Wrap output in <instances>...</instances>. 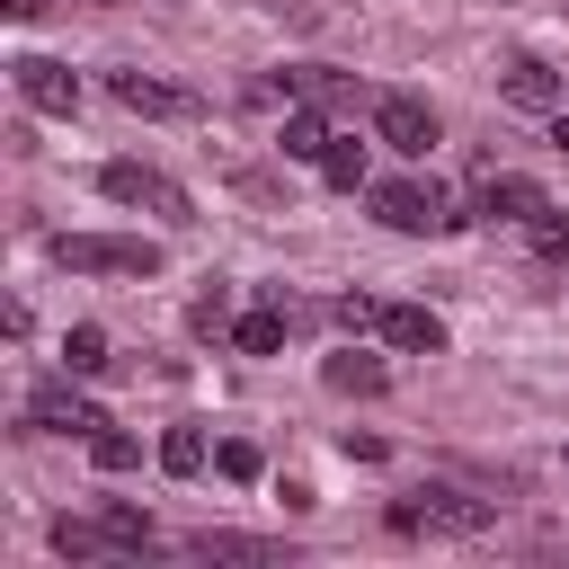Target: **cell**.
Instances as JSON below:
<instances>
[{
    "mask_svg": "<svg viewBox=\"0 0 569 569\" xmlns=\"http://www.w3.org/2000/svg\"><path fill=\"white\" fill-rule=\"evenodd\" d=\"M53 258L71 276H160V249L151 240H124V231H62Z\"/></svg>",
    "mask_w": 569,
    "mask_h": 569,
    "instance_id": "obj_1",
    "label": "cell"
},
{
    "mask_svg": "<svg viewBox=\"0 0 569 569\" xmlns=\"http://www.w3.org/2000/svg\"><path fill=\"white\" fill-rule=\"evenodd\" d=\"M480 525H489V507L462 489H418L391 507V533H480Z\"/></svg>",
    "mask_w": 569,
    "mask_h": 569,
    "instance_id": "obj_2",
    "label": "cell"
},
{
    "mask_svg": "<svg viewBox=\"0 0 569 569\" xmlns=\"http://www.w3.org/2000/svg\"><path fill=\"white\" fill-rule=\"evenodd\" d=\"M373 142H391V151L427 160V142H436V116H427V98H409V89H382V98H373Z\"/></svg>",
    "mask_w": 569,
    "mask_h": 569,
    "instance_id": "obj_3",
    "label": "cell"
},
{
    "mask_svg": "<svg viewBox=\"0 0 569 569\" xmlns=\"http://www.w3.org/2000/svg\"><path fill=\"white\" fill-rule=\"evenodd\" d=\"M373 213L391 222V231H445L453 213L436 204V187H418V178H382L373 187Z\"/></svg>",
    "mask_w": 569,
    "mask_h": 569,
    "instance_id": "obj_4",
    "label": "cell"
},
{
    "mask_svg": "<svg viewBox=\"0 0 569 569\" xmlns=\"http://www.w3.org/2000/svg\"><path fill=\"white\" fill-rule=\"evenodd\" d=\"M27 418H36L44 436H98V427H107V409H89L71 382H36V391H27Z\"/></svg>",
    "mask_w": 569,
    "mask_h": 569,
    "instance_id": "obj_5",
    "label": "cell"
},
{
    "mask_svg": "<svg viewBox=\"0 0 569 569\" xmlns=\"http://www.w3.org/2000/svg\"><path fill=\"white\" fill-rule=\"evenodd\" d=\"M18 71V98L36 107V116H71L80 107V80L62 71V62H44V53H27V62H9Z\"/></svg>",
    "mask_w": 569,
    "mask_h": 569,
    "instance_id": "obj_6",
    "label": "cell"
},
{
    "mask_svg": "<svg viewBox=\"0 0 569 569\" xmlns=\"http://www.w3.org/2000/svg\"><path fill=\"white\" fill-rule=\"evenodd\" d=\"M382 347L400 356H445V320L427 302H382Z\"/></svg>",
    "mask_w": 569,
    "mask_h": 569,
    "instance_id": "obj_7",
    "label": "cell"
},
{
    "mask_svg": "<svg viewBox=\"0 0 569 569\" xmlns=\"http://www.w3.org/2000/svg\"><path fill=\"white\" fill-rule=\"evenodd\" d=\"M507 98L533 107V116H551V107H560V71H551L542 53H516V62H507Z\"/></svg>",
    "mask_w": 569,
    "mask_h": 569,
    "instance_id": "obj_8",
    "label": "cell"
},
{
    "mask_svg": "<svg viewBox=\"0 0 569 569\" xmlns=\"http://www.w3.org/2000/svg\"><path fill=\"white\" fill-rule=\"evenodd\" d=\"M480 213H498V222H533V213H542V187L516 178V169H498V178H480Z\"/></svg>",
    "mask_w": 569,
    "mask_h": 569,
    "instance_id": "obj_9",
    "label": "cell"
},
{
    "mask_svg": "<svg viewBox=\"0 0 569 569\" xmlns=\"http://www.w3.org/2000/svg\"><path fill=\"white\" fill-rule=\"evenodd\" d=\"M231 347H240V356H276V347H284V284H276L249 320H231Z\"/></svg>",
    "mask_w": 569,
    "mask_h": 569,
    "instance_id": "obj_10",
    "label": "cell"
},
{
    "mask_svg": "<svg viewBox=\"0 0 569 569\" xmlns=\"http://www.w3.org/2000/svg\"><path fill=\"white\" fill-rule=\"evenodd\" d=\"M320 373H329V391H356V400H373V391H391V365H382V356H365V347H347V356H329Z\"/></svg>",
    "mask_w": 569,
    "mask_h": 569,
    "instance_id": "obj_11",
    "label": "cell"
},
{
    "mask_svg": "<svg viewBox=\"0 0 569 569\" xmlns=\"http://www.w3.org/2000/svg\"><path fill=\"white\" fill-rule=\"evenodd\" d=\"M107 89H116V107H133V116H178V107H187V98H178L169 80H151V71H116Z\"/></svg>",
    "mask_w": 569,
    "mask_h": 569,
    "instance_id": "obj_12",
    "label": "cell"
},
{
    "mask_svg": "<svg viewBox=\"0 0 569 569\" xmlns=\"http://www.w3.org/2000/svg\"><path fill=\"white\" fill-rule=\"evenodd\" d=\"M276 151H284V160H311V169H320V151H329V124H320L311 107H293V116H284V133H276Z\"/></svg>",
    "mask_w": 569,
    "mask_h": 569,
    "instance_id": "obj_13",
    "label": "cell"
},
{
    "mask_svg": "<svg viewBox=\"0 0 569 569\" xmlns=\"http://www.w3.org/2000/svg\"><path fill=\"white\" fill-rule=\"evenodd\" d=\"M98 187H107L116 204H151V196H160V169H142V160H107Z\"/></svg>",
    "mask_w": 569,
    "mask_h": 569,
    "instance_id": "obj_14",
    "label": "cell"
},
{
    "mask_svg": "<svg viewBox=\"0 0 569 569\" xmlns=\"http://www.w3.org/2000/svg\"><path fill=\"white\" fill-rule=\"evenodd\" d=\"M53 551L62 560H98V551H116V533L107 525H80V516H53Z\"/></svg>",
    "mask_w": 569,
    "mask_h": 569,
    "instance_id": "obj_15",
    "label": "cell"
},
{
    "mask_svg": "<svg viewBox=\"0 0 569 569\" xmlns=\"http://www.w3.org/2000/svg\"><path fill=\"white\" fill-rule=\"evenodd\" d=\"M160 471H169V480L204 471V427H169V436H160Z\"/></svg>",
    "mask_w": 569,
    "mask_h": 569,
    "instance_id": "obj_16",
    "label": "cell"
},
{
    "mask_svg": "<svg viewBox=\"0 0 569 569\" xmlns=\"http://www.w3.org/2000/svg\"><path fill=\"white\" fill-rule=\"evenodd\" d=\"M187 329H196V338H222V329H231V284H204V293L187 302Z\"/></svg>",
    "mask_w": 569,
    "mask_h": 569,
    "instance_id": "obj_17",
    "label": "cell"
},
{
    "mask_svg": "<svg viewBox=\"0 0 569 569\" xmlns=\"http://www.w3.org/2000/svg\"><path fill=\"white\" fill-rule=\"evenodd\" d=\"M62 365H71V373H107V329H98V320H80V329L62 338Z\"/></svg>",
    "mask_w": 569,
    "mask_h": 569,
    "instance_id": "obj_18",
    "label": "cell"
},
{
    "mask_svg": "<svg viewBox=\"0 0 569 569\" xmlns=\"http://www.w3.org/2000/svg\"><path fill=\"white\" fill-rule=\"evenodd\" d=\"M89 462H98V471H133V462H142V445H133V436H124V427L107 418V427L89 436Z\"/></svg>",
    "mask_w": 569,
    "mask_h": 569,
    "instance_id": "obj_19",
    "label": "cell"
},
{
    "mask_svg": "<svg viewBox=\"0 0 569 569\" xmlns=\"http://www.w3.org/2000/svg\"><path fill=\"white\" fill-rule=\"evenodd\" d=\"M320 178H329V187H365V142H338V133H329V151H320Z\"/></svg>",
    "mask_w": 569,
    "mask_h": 569,
    "instance_id": "obj_20",
    "label": "cell"
},
{
    "mask_svg": "<svg viewBox=\"0 0 569 569\" xmlns=\"http://www.w3.org/2000/svg\"><path fill=\"white\" fill-rule=\"evenodd\" d=\"M533 258L542 267H569V213H551V204L533 213Z\"/></svg>",
    "mask_w": 569,
    "mask_h": 569,
    "instance_id": "obj_21",
    "label": "cell"
},
{
    "mask_svg": "<svg viewBox=\"0 0 569 569\" xmlns=\"http://www.w3.org/2000/svg\"><path fill=\"white\" fill-rule=\"evenodd\" d=\"M204 560H276V542H249V533H196Z\"/></svg>",
    "mask_w": 569,
    "mask_h": 569,
    "instance_id": "obj_22",
    "label": "cell"
},
{
    "mask_svg": "<svg viewBox=\"0 0 569 569\" xmlns=\"http://www.w3.org/2000/svg\"><path fill=\"white\" fill-rule=\"evenodd\" d=\"M338 329H382V302L373 293H338Z\"/></svg>",
    "mask_w": 569,
    "mask_h": 569,
    "instance_id": "obj_23",
    "label": "cell"
},
{
    "mask_svg": "<svg viewBox=\"0 0 569 569\" xmlns=\"http://www.w3.org/2000/svg\"><path fill=\"white\" fill-rule=\"evenodd\" d=\"M213 462H222V480H258V471H267V462H258V445H240V436H231Z\"/></svg>",
    "mask_w": 569,
    "mask_h": 569,
    "instance_id": "obj_24",
    "label": "cell"
},
{
    "mask_svg": "<svg viewBox=\"0 0 569 569\" xmlns=\"http://www.w3.org/2000/svg\"><path fill=\"white\" fill-rule=\"evenodd\" d=\"M338 453H347V462H382V436H356V427H347V436H338Z\"/></svg>",
    "mask_w": 569,
    "mask_h": 569,
    "instance_id": "obj_25",
    "label": "cell"
},
{
    "mask_svg": "<svg viewBox=\"0 0 569 569\" xmlns=\"http://www.w3.org/2000/svg\"><path fill=\"white\" fill-rule=\"evenodd\" d=\"M0 18H44V0H0Z\"/></svg>",
    "mask_w": 569,
    "mask_h": 569,
    "instance_id": "obj_26",
    "label": "cell"
},
{
    "mask_svg": "<svg viewBox=\"0 0 569 569\" xmlns=\"http://www.w3.org/2000/svg\"><path fill=\"white\" fill-rule=\"evenodd\" d=\"M551 142H560V151H569V116H551Z\"/></svg>",
    "mask_w": 569,
    "mask_h": 569,
    "instance_id": "obj_27",
    "label": "cell"
}]
</instances>
